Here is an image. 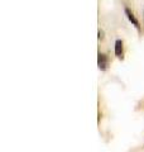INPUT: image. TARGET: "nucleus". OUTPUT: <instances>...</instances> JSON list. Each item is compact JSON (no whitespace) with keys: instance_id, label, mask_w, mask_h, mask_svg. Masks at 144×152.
I'll list each match as a JSON object with an SVG mask.
<instances>
[{"instance_id":"nucleus-4","label":"nucleus","mask_w":144,"mask_h":152,"mask_svg":"<svg viewBox=\"0 0 144 152\" xmlns=\"http://www.w3.org/2000/svg\"><path fill=\"white\" fill-rule=\"evenodd\" d=\"M99 38L100 39H104V31H99Z\"/></svg>"},{"instance_id":"nucleus-1","label":"nucleus","mask_w":144,"mask_h":152,"mask_svg":"<svg viewBox=\"0 0 144 152\" xmlns=\"http://www.w3.org/2000/svg\"><path fill=\"white\" fill-rule=\"evenodd\" d=\"M109 64H110L109 57L105 53L99 52V55H97V66H99V69L101 71H106L109 69Z\"/></svg>"},{"instance_id":"nucleus-3","label":"nucleus","mask_w":144,"mask_h":152,"mask_svg":"<svg viewBox=\"0 0 144 152\" xmlns=\"http://www.w3.org/2000/svg\"><path fill=\"white\" fill-rule=\"evenodd\" d=\"M123 50H124V43L121 39H116L115 41V48H114V52L119 58H123Z\"/></svg>"},{"instance_id":"nucleus-2","label":"nucleus","mask_w":144,"mask_h":152,"mask_svg":"<svg viewBox=\"0 0 144 152\" xmlns=\"http://www.w3.org/2000/svg\"><path fill=\"white\" fill-rule=\"evenodd\" d=\"M124 12H125V15H127V18L129 19V22H130L138 31H140V24H139V20L137 19V17L134 15V13H133L129 8H125V9H124Z\"/></svg>"}]
</instances>
